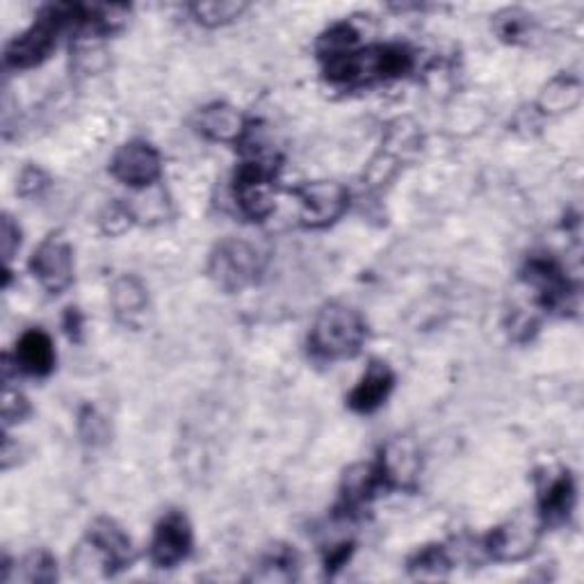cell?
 I'll list each match as a JSON object with an SVG mask.
<instances>
[{
    "label": "cell",
    "instance_id": "7402d4cb",
    "mask_svg": "<svg viewBox=\"0 0 584 584\" xmlns=\"http://www.w3.org/2000/svg\"><path fill=\"white\" fill-rule=\"evenodd\" d=\"M19 577L23 582H32V584L34 582H53V580H58V564H55V560L46 551L30 553L21 562Z\"/></svg>",
    "mask_w": 584,
    "mask_h": 584
},
{
    "label": "cell",
    "instance_id": "52a82bcc",
    "mask_svg": "<svg viewBox=\"0 0 584 584\" xmlns=\"http://www.w3.org/2000/svg\"><path fill=\"white\" fill-rule=\"evenodd\" d=\"M109 171L124 186L152 188L163 176V160L149 142L133 139L115 154L113 163H109Z\"/></svg>",
    "mask_w": 584,
    "mask_h": 584
},
{
    "label": "cell",
    "instance_id": "30bf717a",
    "mask_svg": "<svg viewBox=\"0 0 584 584\" xmlns=\"http://www.w3.org/2000/svg\"><path fill=\"white\" fill-rule=\"evenodd\" d=\"M384 489H414L420 474V452L409 438L390 441L377 463Z\"/></svg>",
    "mask_w": 584,
    "mask_h": 584
},
{
    "label": "cell",
    "instance_id": "7c38bea8",
    "mask_svg": "<svg viewBox=\"0 0 584 584\" xmlns=\"http://www.w3.org/2000/svg\"><path fill=\"white\" fill-rule=\"evenodd\" d=\"M197 126L201 135L222 144H240L251 128L249 122L229 103L206 105L199 113Z\"/></svg>",
    "mask_w": 584,
    "mask_h": 584
},
{
    "label": "cell",
    "instance_id": "7a4b0ae2",
    "mask_svg": "<svg viewBox=\"0 0 584 584\" xmlns=\"http://www.w3.org/2000/svg\"><path fill=\"white\" fill-rule=\"evenodd\" d=\"M76 28V6H49L34 19V23L10 42L6 64L12 69H30L42 64L58 46V36L64 28Z\"/></svg>",
    "mask_w": 584,
    "mask_h": 584
},
{
    "label": "cell",
    "instance_id": "5bb4252c",
    "mask_svg": "<svg viewBox=\"0 0 584 584\" xmlns=\"http://www.w3.org/2000/svg\"><path fill=\"white\" fill-rule=\"evenodd\" d=\"M17 368L30 377H46L55 368V347L42 328H30L17 343Z\"/></svg>",
    "mask_w": 584,
    "mask_h": 584
},
{
    "label": "cell",
    "instance_id": "9a60e30c",
    "mask_svg": "<svg viewBox=\"0 0 584 584\" xmlns=\"http://www.w3.org/2000/svg\"><path fill=\"white\" fill-rule=\"evenodd\" d=\"M109 302H113V311L117 320L126 326H139V322L146 315V309H149L146 288L133 274H126L115 281L113 292H109Z\"/></svg>",
    "mask_w": 584,
    "mask_h": 584
},
{
    "label": "cell",
    "instance_id": "d6986e66",
    "mask_svg": "<svg viewBox=\"0 0 584 584\" xmlns=\"http://www.w3.org/2000/svg\"><path fill=\"white\" fill-rule=\"evenodd\" d=\"M358 49V32L352 23H336L328 28L317 42V53L320 60H334L341 58L345 53H352Z\"/></svg>",
    "mask_w": 584,
    "mask_h": 584
},
{
    "label": "cell",
    "instance_id": "ba28073f",
    "mask_svg": "<svg viewBox=\"0 0 584 584\" xmlns=\"http://www.w3.org/2000/svg\"><path fill=\"white\" fill-rule=\"evenodd\" d=\"M30 270L51 295H60L73 283V249L60 236H49L34 249Z\"/></svg>",
    "mask_w": 584,
    "mask_h": 584
},
{
    "label": "cell",
    "instance_id": "d4e9b609",
    "mask_svg": "<svg viewBox=\"0 0 584 584\" xmlns=\"http://www.w3.org/2000/svg\"><path fill=\"white\" fill-rule=\"evenodd\" d=\"M530 17L521 10H507L496 17V30L507 42H519L521 36L528 34Z\"/></svg>",
    "mask_w": 584,
    "mask_h": 584
},
{
    "label": "cell",
    "instance_id": "4fadbf2b",
    "mask_svg": "<svg viewBox=\"0 0 584 584\" xmlns=\"http://www.w3.org/2000/svg\"><path fill=\"white\" fill-rule=\"evenodd\" d=\"M525 281L536 290L539 302L545 309H557L566 304L571 285L555 261L532 259L525 268Z\"/></svg>",
    "mask_w": 584,
    "mask_h": 584
},
{
    "label": "cell",
    "instance_id": "e0dca14e",
    "mask_svg": "<svg viewBox=\"0 0 584 584\" xmlns=\"http://www.w3.org/2000/svg\"><path fill=\"white\" fill-rule=\"evenodd\" d=\"M382 474L377 463L375 466H365L358 463L354 468H350L345 472V480H343V504L354 509L358 504H363L365 500H371L375 496L377 489H382Z\"/></svg>",
    "mask_w": 584,
    "mask_h": 584
},
{
    "label": "cell",
    "instance_id": "ac0fdd59",
    "mask_svg": "<svg viewBox=\"0 0 584 584\" xmlns=\"http://www.w3.org/2000/svg\"><path fill=\"white\" fill-rule=\"evenodd\" d=\"M298 557L285 545H277L261 560L259 573H253V580L261 582H288L295 580Z\"/></svg>",
    "mask_w": 584,
    "mask_h": 584
},
{
    "label": "cell",
    "instance_id": "5b68a950",
    "mask_svg": "<svg viewBox=\"0 0 584 584\" xmlns=\"http://www.w3.org/2000/svg\"><path fill=\"white\" fill-rule=\"evenodd\" d=\"M292 197L300 201L302 225L309 229H324L334 225L350 206L347 190L334 180L304 182V186L292 190Z\"/></svg>",
    "mask_w": 584,
    "mask_h": 584
},
{
    "label": "cell",
    "instance_id": "6da1fadb",
    "mask_svg": "<svg viewBox=\"0 0 584 584\" xmlns=\"http://www.w3.org/2000/svg\"><path fill=\"white\" fill-rule=\"evenodd\" d=\"M363 341H365V322L354 309L345 304L324 306L317 313L309 336V345L313 354L322 361L352 358L361 352Z\"/></svg>",
    "mask_w": 584,
    "mask_h": 584
},
{
    "label": "cell",
    "instance_id": "3957f363",
    "mask_svg": "<svg viewBox=\"0 0 584 584\" xmlns=\"http://www.w3.org/2000/svg\"><path fill=\"white\" fill-rule=\"evenodd\" d=\"M263 270L265 259L261 249L240 238L219 242L210 253L208 263L210 279L227 292H238L253 285L261 279Z\"/></svg>",
    "mask_w": 584,
    "mask_h": 584
},
{
    "label": "cell",
    "instance_id": "277c9868",
    "mask_svg": "<svg viewBox=\"0 0 584 584\" xmlns=\"http://www.w3.org/2000/svg\"><path fill=\"white\" fill-rule=\"evenodd\" d=\"M79 566H96L103 569V575H115L124 571L133 562V543L128 534L109 519H98L92 523L85 541L76 551Z\"/></svg>",
    "mask_w": 584,
    "mask_h": 584
},
{
    "label": "cell",
    "instance_id": "44dd1931",
    "mask_svg": "<svg viewBox=\"0 0 584 584\" xmlns=\"http://www.w3.org/2000/svg\"><path fill=\"white\" fill-rule=\"evenodd\" d=\"M190 12L195 17L197 23L206 25V28H219V25H227L236 19L242 17V12H247L244 3H231V0H215V3H195L190 6Z\"/></svg>",
    "mask_w": 584,
    "mask_h": 584
},
{
    "label": "cell",
    "instance_id": "484cf974",
    "mask_svg": "<svg viewBox=\"0 0 584 584\" xmlns=\"http://www.w3.org/2000/svg\"><path fill=\"white\" fill-rule=\"evenodd\" d=\"M28 414H30L28 399L19 390L6 388V397H3V420H6V425L21 423Z\"/></svg>",
    "mask_w": 584,
    "mask_h": 584
},
{
    "label": "cell",
    "instance_id": "83f0119b",
    "mask_svg": "<svg viewBox=\"0 0 584 584\" xmlns=\"http://www.w3.org/2000/svg\"><path fill=\"white\" fill-rule=\"evenodd\" d=\"M46 182H49V178L44 176L42 169L30 167V169H25L23 176H21L19 190H21V195H36L42 188H46Z\"/></svg>",
    "mask_w": 584,
    "mask_h": 584
},
{
    "label": "cell",
    "instance_id": "8992f818",
    "mask_svg": "<svg viewBox=\"0 0 584 584\" xmlns=\"http://www.w3.org/2000/svg\"><path fill=\"white\" fill-rule=\"evenodd\" d=\"M541 525L543 521L539 517V511L536 514L521 511V514L496 528L484 539V551L498 562H519L534 551L541 534Z\"/></svg>",
    "mask_w": 584,
    "mask_h": 584
},
{
    "label": "cell",
    "instance_id": "cb8c5ba5",
    "mask_svg": "<svg viewBox=\"0 0 584 584\" xmlns=\"http://www.w3.org/2000/svg\"><path fill=\"white\" fill-rule=\"evenodd\" d=\"M79 429H81V436L83 441L92 448H98V446H105L107 438H109V427H107V420L92 407L83 409L81 418H79Z\"/></svg>",
    "mask_w": 584,
    "mask_h": 584
},
{
    "label": "cell",
    "instance_id": "ffe728a7",
    "mask_svg": "<svg viewBox=\"0 0 584 584\" xmlns=\"http://www.w3.org/2000/svg\"><path fill=\"white\" fill-rule=\"evenodd\" d=\"M580 81L575 79H555L541 94V107L545 113H564L580 103Z\"/></svg>",
    "mask_w": 584,
    "mask_h": 584
},
{
    "label": "cell",
    "instance_id": "2e32d148",
    "mask_svg": "<svg viewBox=\"0 0 584 584\" xmlns=\"http://www.w3.org/2000/svg\"><path fill=\"white\" fill-rule=\"evenodd\" d=\"M573 502H575V487H573V480L564 472V474H560V478H555L551 484H548V489L541 493L539 517H541L543 525L545 523H551V525L564 523L571 514Z\"/></svg>",
    "mask_w": 584,
    "mask_h": 584
},
{
    "label": "cell",
    "instance_id": "9c48e42d",
    "mask_svg": "<svg viewBox=\"0 0 584 584\" xmlns=\"http://www.w3.org/2000/svg\"><path fill=\"white\" fill-rule=\"evenodd\" d=\"M192 551V528L186 514L180 511H169L156 525L149 555L158 569H174L180 562H186Z\"/></svg>",
    "mask_w": 584,
    "mask_h": 584
},
{
    "label": "cell",
    "instance_id": "4316f807",
    "mask_svg": "<svg viewBox=\"0 0 584 584\" xmlns=\"http://www.w3.org/2000/svg\"><path fill=\"white\" fill-rule=\"evenodd\" d=\"M0 236H3L0 238V242H3V259H6V263H10L14 259L19 244H21V231L10 215L3 217V229H0Z\"/></svg>",
    "mask_w": 584,
    "mask_h": 584
},
{
    "label": "cell",
    "instance_id": "8fae6325",
    "mask_svg": "<svg viewBox=\"0 0 584 584\" xmlns=\"http://www.w3.org/2000/svg\"><path fill=\"white\" fill-rule=\"evenodd\" d=\"M395 386V375L382 361H373L368 365V371L363 373L361 382L354 386L350 393L347 405L356 414H373L377 411L384 401L388 399L390 390Z\"/></svg>",
    "mask_w": 584,
    "mask_h": 584
},
{
    "label": "cell",
    "instance_id": "603a6c76",
    "mask_svg": "<svg viewBox=\"0 0 584 584\" xmlns=\"http://www.w3.org/2000/svg\"><path fill=\"white\" fill-rule=\"evenodd\" d=\"M452 566L444 545H429L409 562V569L418 575H444Z\"/></svg>",
    "mask_w": 584,
    "mask_h": 584
},
{
    "label": "cell",
    "instance_id": "f1b7e54d",
    "mask_svg": "<svg viewBox=\"0 0 584 584\" xmlns=\"http://www.w3.org/2000/svg\"><path fill=\"white\" fill-rule=\"evenodd\" d=\"M66 332H69V336L71 338H79V332H81V313H79V309H69V313H66Z\"/></svg>",
    "mask_w": 584,
    "mask_h": 584
}]
</instances>
